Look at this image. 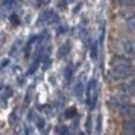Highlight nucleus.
<instances>
[{"label":"nucleus","instance_id":"9d476101","mask_svg":"<svg viewBox=\"0 0 135 135\" xmlns=\"http://www.w3.org/2000/svg\"><path fill=\"white\" fill-rule=\"evenodd\" d=\"M84 89H85V86H84V83H83V80H80L77 83V85H76V89H74V92H76V95L78 96V97H83V93H84Z\"/></svg>","mask_w":135,"mask_h":135},{"label":"nucleus","instance_id":"9b49d317","mask_svg":"<svg viewBox=\"0 0 135 135\" xmlns=\"http://www.w3.org/2000/svg\"><path fill=\"white\" fill-rule=\"evenodd\" d=\"M65 80H66V83H70L72 81V78H73V74H74V72H73V68L72 66H68L66 69H65Z\"/></svg>","mask_w":135,"mask_h":135},{"label":"nucleus","instance_id":"4468645a","mask_svg":"<svg viewBox=\"0 0 135 135\" xmlns=\"http://www.w3.org/2000/svg\"><path fill=\"white\" fill-rule=\"evenodd\" d=\"M55 134L57 135H66L68 134V127L61 124V126H57V128H55Z\"/></svg>","mask_w":135,"mask_h":135},{"label":"nucleus","instance_id":"ddd939ff","mask_svg":"<svg viewBox=\"0 0 135 135\" xmlns=\"http://www.w3.org/2000/svg\"><path fill=\"white\" fill-rule=\"evenodd\" d=\"M76 108L74 107H70L69 109H66L65 111V118H68V119H72V118H74L76 116Z\"/></svg>","mask_w":135,"mask_h":135},{"label":"nucleus","instance_id":"a211bd4d","mask_svg":"<svg viewBox=\"0 0 135 135\" xmlns=\"http://www.w3.org/2000/svg\"><path fill=\"white\" fill-rule=\"evenodd\" d=\"M9 19H12V20H14V25H18V23H19V19H18V16H16V15H12Z\"/></svg>","mask_w":135,"mask_h":135},{"label":"nucleus","instance_id":"f257e3e1","mask_svg":"<svg viewBox=\"0 0 135 135\" xmlns=\"http://www.w3.org/2000/svg\"><path fill=\"white\" fill-rule=\"evenodd\" d=\"M134 73H135V65H118L112 66L109 76L112 80H123V78H127Z\"/></svg>","mask_w":135,"mask_h":135},{"label":"nucleus","instance_id":"f8f14e48","mask_svg":"<svg viewBox=\"0 0 135 135\" xmlns=\"http://www.w3.org/2000/svg\"><path fill=\"white\" fill-rule=\"evenodd\" d=\"M122 7H135V0H118Z\"/></svg>","mask_w":135,"mask_h":135},{"label":"nucleus","instance_id":"1a4fd4ad","mask_svg":"<svg viewBox=\"0 0 135 135\" xmlns=\"http://www.w3.org/2000/svg\"><path fill=\"white\" fill-rule=\"evenodd\" d=\"M123 49L130 55H135V39H128L123 43Z\"/></svg>","mask_w":135,"mask_h":135},{"label":"nucleus","instance_id":"6e6552de","mask_svg":"<svg viewBox=\"0 0 135 135\" xmlns=\"http://www.w3.org/2000/svg\"><path fill=\"white\" fill-rule=\"evenodd\" d=\"M112 66H118V65H132V61L127 57H123V55H115L111 61Z\"/></svg>","mask_w":135,"mask_h":135},{"label":"nucleus","instance_id":"20e7f679","mask_svg":"<svg viewBox=\"0 0 135 135\" xmlns=\"http://www.w3.org/2000/svg\"><path fill=\"white\" fill-rule=\"evenodd\" d=\"M120 18L130 28L135 30V12H132V11H122Z\"/></svg>","mask_w":135,"mask_h":135},{"label":"nucleus","instance_id":"39448f33","mask_svg":"<svg viewBox=\"0 0 135 135\" xmlns=\"http://www.w3.org/2000/svg\"><path fill=\"white\" fill-rule=\"evenodd\" d=\"M119 111L124 119H135V104L130 103L127 105H123L119 108Z\"/></svg>","mask_w":135,"mask_h":135},{"label":"nucleus","instance_id":"dca6fc26","mask_svg":"<svg viewBox=\"0 0 135 135\" xmlns=\"http://www.w3.org/2000/svg\"><path fill=\"white\" fill-rule=\"evenodd\" d=\"M37 126H38L39 130H43V127H45V120L41 119V118H38V120H37Z\"/></svg>","mask_w":135,"mask_h":135},{"label":"nucleus","instance_id":"2eb2a0df","mask_svg":"<svg viewBox=\"0 0 135 135\" xmlns=\"http://www.w3.org/2000/svg\"><path fill=\"white\" fill-rule=\"evenodd\" d=\"M85 130H86V132H88V134H91V131H92V124H91V118H88V119H86V123H85Z\"/></svg>","mask_w":135,"mask_h":135},{"label":"nucleus","instance_id":"aec40b11","mask_svg":"<svg viewBox=\"0 0 135 135\" xmlns=\"http://www.w3.org/2000/svg\"><path fill=\"white\" fill-rule=\"evenodd\" d=\"M130 84H131V85H132V86L135 88V77H134V78H132V80L130 81Z\"/></svg>","mask_w":135,"mask_h":135},{"label":"nucleus","instance_id":"423d86ee","mask_svg":"<svg viewBox=\"0 0 135 135\" xmlns=\"http://www.w3.org/2000/svg\"><path fill=\"white\" fill-rule=\"evenodd\" d=\"M118 89H119V92H120L122 95H126V96H128V97L135 96V88H134L130 83H127V84H120Z\"/></svg>","mask_w":135,"mask_h":135},{"label":"nucleus","instance_id":"7ed1b4c3","mask_svg":"<svg viewBox=\"0 0 135 135\" xmlns=\"http://www.w3.org/2000/svg\"><path fill=\"white\" fill-rule=\"evenodd\" d=\"M111 103L114 104L115 107L120 108V107H123V105L130 104V103H131V97H128V96H126V95H122V93L114 95V96L111 97Z\"/></svg>","mask_w":135,"mask_h":135},{"label":"nucleus","instance_id":"f03ea898","mask_svg":"<svg viewBox=\"0 0 135 135\" xmlns=\"http://www.w3.org/2000/svg\"><path fill=\"white\" fill-rule=\"evenodd\" d=\"M86 92V104L91 109H95L96 103H97V96H99V88H97V81L96 78H91L85 88Z\"/></svg>","mask_w":135,"mask_h":135},{"label":"nucleus","instance_id":"f3484780","mask_svg":"<svg viewBox=\"0 0 135 135\" xmlns=\"http://www.w3.org/2000/svg\"><path fill=\"white\" fill-rule=\"evenodd\" d=\"M50 0H35V3L39 4V6H43V4H47Z\"/></svg>","mask_w":135,"mask_h":135},{"label":"nucleus","instance_id":"412c9836","mask_svg":"<svg viewBox=\"0 0 135 135\" xmlns=\"http://www.w3.org/2000/svg\"><path fill=\"white\" fill-rule=\"evenodd\" d=\"M80 135H85V132H80Z\"/></svg>","mask_w":135,"mask_h":135},{"label":"nucleus","instance_id":"6ab92c4d","mask_svg":"<svg viewBox=\"0 0 135 135\" xmlns=\"http://www.w3.org/2000/svg\"><path fill=\"white\" fill-rule=\"evenodd\" d=\"M119 135H135V134H132V132H124V131H120V134Z\"/></svg>","mask_w":135,"mask_h":135},{"label":"nucleus","instance_id":"0eeeda50","mask_svg":"<svg viewBox=\"0 0 135 135\" xmlns=\"http://www.w3.org/2000/svg\"><path fill=\"white\" fill-rule=\"evenodd\" d=\"M122 131L135 134V119H124L122 122Z\"/></svg>","mask_w":135,"mask_h":135}]
</instances>
